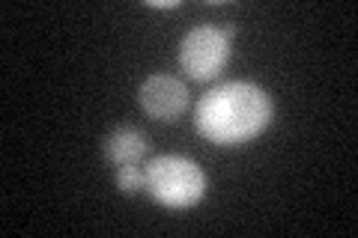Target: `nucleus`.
Listing matches in <instances>:
<instances>
[{
    "instance_id": "2",
    "label": "nucleus",
    "mask_w": 358,
    "mask_h": 238,
    "mask_svg": "<svg viewBox=\"0 0 358 238\" xmlns=\"http://www.w3.org/2000/svg\"><path fill=\"white\" fill-rule=\"evenodd\" d=\"M147 191L164 209H194L206 197L209 179L203 167L182 155H159L147 164Z\"/></svg>"
},
{
    "instance_id": "4",
    "label": "nucleus",
    "mask_w": 358,
    "mask_h": 238,
    "mask_svg": "<svg viewBox=\"0 0 358 238\" xmlns=\"http://www.w3.org/2000/svg\"><path fill=\"white\" fill-rule=\"evenodd\" d=\"M138 98H141L143 113L159 122H173L188 107V89L173 75H150L141 84Z\"/></svg>"
},
{
    "instance_id": "6",
    "label": "nucleus",
    "mask_w": 358,
    "mask_h": 238,
    "mask_svg": "<svg viewBox=\"0 0 358 238\" xmlns=\"http://www.w3.org/2000/svg\"><path fill=\"white\" fill-rule=\"evenodd\" d=\"M117 188L126 197H134L147 191V173L141 167H117Z\"/></svg>"
},
{
    "instance_id": "1",
    "label": "nucleus",
    "mask_w": 358,
    "mask_h": 238,
    "mask_svg": "<svg viewBox=\"0 0 358 238\" xmlns=\"http://www.w3.org/2000/svg\"><path fill=\"white\" fill-rule=\"evenodd\" d=\"M272 122V98L251 81L218 84L197 101L194 128L215 146H242L260 137Z\"/></svg>"
},
{
    "instance_id": "5",
    "label": "nucleus",
    "mask_w": 358,
    "mask_h": 238,
    "mask_svg": "<svg viewBox=\"0 0 358 238\" xmlns=\"http://www.w3.org/2000/svg\"><path fill=\"white\" fill-rule=\"evenodd\" d=\"M143 155H147V134L138 128L122 126L105 137V158L114 167H138Z\"/></svg>"
},
{
    "instance_id": "3",
    "label": "nucleus",
    "mask_w": 358,
    "mask_h": 238,
    "mask_svg": "<svg viewBox=\"0 0 358 238\" xmlns=\"http://www.w3.org/2000/svg\"><path fill=\"white\" fill-rule=\"evenodd\" d=\"M236 27L197 24L179 42V66L192 81H212L230 63V39Z\"/></svg>"
},
{
    "instance_id": "7",
    "label": "nucleus",
    "mask_w": 358,
    "mask_h": 238,
    "mask_svg": "<svg viewBox=\"0 0 358 238\" xmlns=\"http://www.w3.org/2000/svg\"><path fill=\"white\" fill-rule=\"evenodd\" d=\"M147 6H152V9H176L179 0H147Z\"/></svg>"
}]
</instances>
